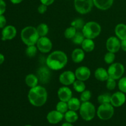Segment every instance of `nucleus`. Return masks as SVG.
<instances>
[{"label": "nucleus", "mask_w": 126, "mask_h": 126, "mask_svg": "<svg viewBox=\"0 0 126 126\" xmlns=\"http://www.w3.org/2000/svg\"><path fill=\"white\" fill-rule=\"evenodd\" d=\"M36 76L39 79V82L41 84H45L48 83L51 77L50 69L47 66H41L37 70Z\"/></svg>", "instance_id": "9d476101"}, {"label": "nucleus", "mask_w": 126, "mask_h": 126, "mask_svg": "<svg viewBox=\"0 0 126 126\" xmlns=\"http://www.w3.org/2000/svg\"><path fill=\"white\" fill-rule=\"evenodd\" d=\"M40 1L41 4H45L46 6H49L50 5L52 4L54 1H55V0H40Z\"/></svg>", "instance_id": "a19ab883"}, {"label": "nucleus", "mask_w": 126, "mask_h": 126, "mask_svg": "<svg viewBox=\"0 0 126 126\" xmlns=\"http://www.w3.org/2000/svg\"><path fill=\"white\" fill-rule=\"evenodd\" d=\"M118 86L120 91L126 94V77H123L119 79Z\"/></svg>", "instance_id": "e433bc0d"}, {"label": "nucleus", "mask_w": 126, "mask_h": 126, "mask_svg": "<svg viewBox=\"0 0 126 126\" xmlns=\"http://www.w3.org/2000/svg\"><path fill=\"white\" fill-rule=\"evenodd\" d=\"M106 47L108 52L116 53L121 49V41L116 36H110L106 42Z\"/></svg>", "instance_id": "f8f14e48"}, {"label": "nucleus", "mask_w": 126, "mask_h": 126, "mask_svg": "<svg viewBox=\"0 0 126 126\" xmlns=\"http://www.w3.org/2000/svg\"><path fill=\"white\" fill-rule=\"evenodd\" d=\"M75 76L77 79L80 81H86L88 79L91 75V71L88 67L86 66H81L75 70Z\"/></svg>", "instance_id": "4468645a"}, {"label": "nucleus", "mask_w": 126, "mask_h": 126, "mask_svg": "<svg viewBox=\"0 0 126 126\" xmlns=\"http://www.w3.org/2000/svg\"><path fill=\"white\" fill-rule=\"evenodd\" d=\"M85 52L82 49L77 48L73 50L71 53V59L75 63L82 62L85 57Z\"/></svg>", "instance_id": "6ab92c4d"}, {"label": "nucleus", "mask_w": 126, "mask_h": 126, "mask_svg": "<svg viewBox=\"0 0 126 126\" xmlns=\"http://www.w3.org/2000/svg\"><path fill=\"white\" fill-rule=\"evenodd\" d=\"M95 107L89 101L82 102L79 108V113L84 120L91 121L95 114Z\"/></svg>", "instance_id": "39448f33"}, {"label": "nucleus", "mask_w": 126, "mask_h": 126, "mask_svg": "<svg viewBox=\"0 0 126 126\" xmlns=\"http://www.w3.org/2000/svg\"><path fill=\"white\" fill-rule=\"evenodd\" d=\"M111 95L108 93H105L100 95L97 98V100L100 104H104V103H111Z\"/></svg>", "instance_id": "c85d7f7f"}, {"label": "nucleus", "mask_w": 126, "mask_h": 126, "mask_svg": "<svg viewBox=\"0 0 126 126\" xmlns=\"http://www.w3.org/2000/svg\"><path fill=\"white\" fill-rule=\"evenodd\" d=\"M102 28L100 24L94 21L87 22L85 23L82 32L86 38L94 39L100 34Z\"/></svg>", "instance_id": "20e7f679"}, {"label": "nucleus", "mask_w": 126, "mask_h": 126, "mask_svg": "<svg viewBox=\"0 0 126 126\" xmlns=\"http://www.w3.org/2000/svg\"><path fill=\"white\" fill-rule=\"evenodd\" d=\"M17 34V30L16 27L12 25H7L3 28L2 30V41L11 40L16 37Z\"/></svg>", "instance_id": "dca6fc26"}, {"label": "nucleus", "mask_w": 126, "mask_h": 126, "mask_svg": "<svg viewBox=\"0 0 126 126\" xmlns=\"http://www.w3.org/2000/svg\"><path fill=\"white\" fill-rule=\"evenodd\" d=\"M56 110L63 114H65L68 110V105L67 102H63V101H60L58 102L56 105Z\"/></svg>", "instance_id": "473e14b6"}, {"label": "nucleus", "mask_w": 126, "mask_h": 126, "mask_svg": "<svg viewBox=\"0 0 126 126\" xmlns=\"http://www.w3.org/2000/svg\"><path fill=\"white\" fill-rule=\"evenodd\" d=\"M85 37L84 36L83 33L82 32H76V33L75 34V36L72 38V41L73 42L74 44H76V45H81L82 43L83 42V41L84 40Z\"/></svg>", "instance_id": "c756f323"}, {"label": "nucleus", "mask_w": 126, "mask_h": 126, "mask_svg": "<svg viewBox=\"0 0 126 126\" xmlns=\"http://www.w3.org/2000/svg\"><path fill=\"white\" fill-rule=\"evenodd\" d=\"M57 95L60 101L68 102L73 97L72 91L68 87L64 86L58 90Z\"/></svg>", "instance_id": "2eb2a0df"}, {"label": "nucleus", "mask_w": 126, "mask_h": 126, "mask_svg": "<svg viewBox=\"0 0 126 126\" xmlns=\"http://www.w3.org/2000/svg\"><path fill=\"white\" fill-rule=\"evenodd\" d=\"M25 81L26 84L30 88H32V87L38 86V82H39V79H38V77L36 75H34V74H28V75H27Z\"/></svg>", "instance_id": "4be33fe9"}, {"label": "nucleus", "mask_w": 126, "mask_h": 126, "mask_svg": "<svg viewBox=\"0 0 126 126\" xmlns=\"http://www.w3.org/2000/svg\"><path fill=\"white\" fill-rule=\"evenodd\" d=\"M76 11L81 14H86L91 12L94 5L93 0H74Z\"/></svg>", "instance_id": "0eeeda50"}, {"label": "nucleus", "mask_w": 126, "mask_h": 126, "mask_svg": "<svg viewBox=\"0 0 126 126\" xmlns=\"http://www.w3.org/2000/svg\"><path fill=\"white\" fill-rule=\"evenodd\" d=\"M6 4L3 0H0V15H2L6 11Z\"/></svg>", "instance_id": "58836bf2"}, {"label": "nucleus", "mask_w": 126, "mask_h": 126, "mask_svg": "<svg viewBox=\"0 0 126 126\" xmlns=\"http://www.w3.org/2000/svg\"><path fill=\"white\" fill-rule=\"evenodd\" d=\"M115 57V53L108 52L104 56V61L107 64L111 65L113 63H114Z\"/></svg>", "instance_id": "72a5a7b5"}, {"label": "nucleus", "mask_w": 126, "mask_h": 126, "mask_svg": "<svg viewBox=\"0 0 126 126\" xmlns=\"http://www.w3.org/2000/svg\"><path fill=\"white\" fill-rule=\"evenodd\" d=\"M28 98L30 103L34 107H42L47 102V92L43 86L38 85L30 88L28 94Z\"/></svg>", "instance_id": "f03ea898"}, {"label": "nucleus", "mask_w": 126, "mask_h": 126, "mask_svg": "<svg viewBox=\"0 0 126 126\" xmlns=\"http://www.w3.org/2000/svg\"><path fill=\"white\" fill-rule=\"evenodd\" d=\"M67 62V55L62 50H55L51 52L46 60L47 66L54 71H58L63 68Z\"/></svg>", "instance_id": "f257e3e1"}, {"label": "nucleus", "mask_w": 126, "mask_h": 126, "mask_svg": "<svg viewBox=\"0 0 126 126\" xmlns=\"http://www.w3.org/2000/svg\"><path fill=\"white\" fill-rule=\"evenodd\" d=\"M77 30L74 28L72 26H70V27H68L64 32V36L65 38L68 39H72V38L75 36V34L77 32Z\"/></svg>", "instance_id": "2f4dec72"}, {"label": "nucleus", "mask_w": 126, "mask_h": 126, "mask_svg": "<svg viewBox=\"0 0 126 126\" xmlns=\"http://www.w3.org/2000/svg\"><path fill=\"white\" fill-rule=\"evenodd\" d=\"M21 39L27 46L36 45L39 36L36 28L32 26H27L22 29L20 34Z\"/></svg>", "instance_id": "7ed1b4c3"}, {"label": "nucleus", "mask_w": 126, "mask_h": 126, "mask_svg": "<svg viewBox=\"0 0 126 126\" xmlns=\"http://www.w3.org/2000/svg\"><path fill=\"white\" fill-rule=\"evenodd\" d=\"M47 10V6L43 4H41L38 7V12L41 14H43L45 13Z\"/></svg>", "instance_id": "4c0bfd02"}, {"label": "nucleus", "mask_w": 126, "mask_h": 126, "mask_svg": "<svg viewBox=\"0 0 126 126\" xmlns=\"http://www.w3.org/2000/svg\"><path fill=\"white\" fill-rule=\"evenodd\" d=\"M94 5L97 9L102 11H106L113 5L114 0H93Z\"/></svg>", "instance_id": "a211bd4d"}, {"label": "nucleus", "mask_w": 126, "mask_h": 126, "mask_svg": "<svg viewBox=\"0 0 126 126\" xmlns=\"http://www.w3.org/2000/svg\"><path fill=\"white\" fill-rule=\"evenodd\" d=\"M114 107L111 103L100 104L97 110V114L98 118L102 120L111 119L114 114Z\"/></svg>", "instance_id": "423d86ee"}, {"label": "nucleus", "mask_w": 126, "mask_h": 126, "mask_svg": "<svg viewBox=\"0 0 126 126\" xmlns=\"http://www.w3.org/2000/svg\"><path fill=\"white\" fill-rule=\"evenodd\" d=\"M36 30L39 37L46 36L49 32V27L46 23H42L36 27Z\"/></svg>", "instance_id": "a878e982"}, {"label": "nucleus", "mask_w": 126, "mask_h": 126, "mask_svg": "<svg viewBox=\"0 0 126 126\" xmlns=\"http://www.w3.org/2000/svg\"><path fill=\"white\" fill-rule=\"evenodd\" d=\"M4 61V56L0 53V65L3 63Z\"/></svg>", "instance_id": "c03bdc74"}, {"label": "nucleus", "mask_w": 126, "mask_h": 126, "mask_svg": "<svg viewBox=\"0 0 126 126\" xmlns=\"http://www.w3.org/2000/svg\"><path fill=\"white\" fill-rule=\"evenodd\" d=\"M116 36L121 41L126 39V25L124 23H119L114 29Z\"/></svg>", "instance_id": "412c9836"}, {"label": "nucleus", "mask_w": 126, "mask_h": 126, "mask_svg": "<svg viewBox=\"0 0 126 126\" xmlns=\"http://www.w3.org/2000/svg\"><path fill=\"white\" fill-rule=\"evenodd\" d=\"M92 97V93L89 90H85L82 92L81 93V96H80V100L82 102H88L90 100Z\"/></svg>", "instance_id": "f704fd0d"}, {"label": "nucleus", "mask_w": 126, "mask_h": 126, "mask_svg": "<svg viewBox=\"0 0 126 126\" xmlns=\"http://www.w3.org/2000/svg\"><path fill=\"white\" fill-rule=\"evenodd\" d=\"M94 76L96 79L98 81L104 82L106 81L109 78V75H108V70L103 68L100 67L96 69L94 72Z\"/></svg>", "instance_id": "aec40b11"}, {"label": "nucleus", "mask_w": 126, "mask_h": 126, "mask_svg": "<svg viewBox=\"0 0 126 126\" xmlns=\"http://www.w3.org/2000/svg\"><path fill=\"white\" fill-rule=\"evenodd\" d=\"M84 21L81 18H77L73 20L71 23V26L76 28L77 30H82L85 25Z\"/></svg>", "instance_id": "7c9ffc66"}, {"label": "nucleus", "mask_w": 126, "mask_h": 126, "mask_svg": "<svg viewBox=\"0 0 126 126\" xmlns=\"http://www.w3.org/2000/svg\"><path fill=\"white\" fill-rule=\"evenodd\" d=\"M36 45L38 50L42 53L49 52L52 48V41L47 36L39 37Z\"/></svg>", "instance_id": "1a4fd4ad"}, {"label": "nucleus", "mask_w": 126, "mask_h": 126, "mask_svg": "<svg viewBox=\"0 0 126 126\" xmlns=\"http://www.w3.org/2000/svg\"><path fill=\"white\" fill-rule=\"evenodd\" d=\"M84 82V81H80L78 79L76 80L73 84L74 90L78 93H81L84 91L86 90V84Z\"/></svg>", "instance_id": "bb28decb"}, {"label": "nucleus", "mask_w": 126, "mask_h": 126, "mask_svg": "<svg viewBox=\"0 0 126 126\" xmlns=\"http://www.w3.org/2000/svg\"><path fill=\"white\" fill-rule=\"evenodd\" d=\"M62 126H73L72 125V124H71L70 123H64V124H63Z\"/></svg>", "instance_id": "a18cd8bd"}, {"label": "nucleus", "mask_w": 126, "mask_h": 126, "mask_svg": "<svg viewBox=\"0 0 126 126\" xmlns=\"http://www.w3.org/2000/svg\"><path fill=\"white\" fill-rule=\"evenodd\" d=\"M81 46L84 51L86 52H91L93 51L95 48V43L93 39L88 38H85Z\"/></svg>", "instance_id": "5701e85b"}, {"label": "nucleus", "mask_w": 126, "mask_h": 126, "mask_svg": "<svg viewBox=\"0 0 126 126\" xmlns=\"http://www.w3.org/2000/svg\"><path fill=\"white\" fill-rule=\"evenodd\" d=\"M106 87L110 91L114 90L116 87V80L111 78L109 77L108 79L106 81Z\"/></svg>", "instance_id": "c9c22d12"}, {"label": "nucleus", "mask_w": 126, "mask_h": 126, "mask_svg": "<svg viewBox=\"0 0 126 126\" xmlns=\"http://www.w3.org/2000/svg\"><path fill=\"white\" fill-rule=\"evenodd\" d=\"M6 18L3 15H0V28H4L6 25Z\"/></svg>", "instance_id": "ea45409f"}, {"label": "nucleus", "mask_w": 126, "mask_h": 126, "mask_svg": "<svg viewBox=\"0 0 126 126\" xmlns=\"http://www.w3.org/2000/svg\"><path fill=\"white\" fill-rule=\"evenodd\" d=\"M63 113L58 111L57 110H53L49 112L47 115V119L49 123L52 124H57L60 123L63 118Z\"/></svg>", "instance_id": "f3484780"}, {"label": "nucleus", "mask_w": 126, "mask_h": 126, "mask_svg": "<svg viewBox=\"0 0 126 126\" xmlns=\"http://www.w3.org/2000/svg\"><path fill=\"white\" fill-rule=\"evenodd\" d=\"M125 68L124 65L119 62L113 63L110 65L108 69V73L109 77L117 80L121 78L124 75Z\"/></svg>", "instance_id": "6e6552de"}, {"label": "nucleus", "mask_w": 126, "mask_h": 126, "mask_svg": "<svg viewBox=\"0 0 126 126\" xmlns=\"http://www.w3.org/2000/svg\"><path fill=\"white\" fill-rule=\"evenodd\" d=\"M126 100L125 94L121 91H118L111 95V104L114 107H120L125 103Z\"/></svg>", "instance_id": "ddd939ff"}, {"label": "nucleus", "mask_w": 126, "mask_h": 126, "mask_svg": "<svg viewBox=\"0 0 126 126\" xmlns=\"http://www.w3.org/2000/svg\"><path fill=\"white\" fill-rule=\"evenodd\" d=\"M30 126V125H27V126Z\"/></svg>", "instance_id": "49530a36"}, {"label": "nucleus", "mask_w": 126, "mask_h": 126, "mask_svg": "<svg viewBox=\"0 0 126 126\" xmlns=\"http://www.w3.org/2000/svg\"><path fill=\"white\" fill-rule=\"evenodd\" d=\"M67 103L68 105V109L70 110L75 111L79 110L81 105V100L76 97H72Z\"/></svg>", "instance_id": "b1692460"}, {"label": "nucleus", "mask_w": 126, "mask_h": 126, "mask_svg": "<svg viewBox=\"0 0 126 126\" xmlns=\"http://www.w3.org/2000/svg\"><path fill=\"white\" fill-rule=\"evenodd\" d=\"M64 117L66 121L69 123H75L78 119V115L77 113L75 111L73 110H68L65 113Z\"/></svg>", "instance_id": "393cba45"}, {"label": "nucleus", "mask_w": 126, "mask_h": 126, "mask_svg": "<svg viewBox=\"0 0 126 126\" xmlns=\"http://www.w3.org/2000/svg\"><path fill=\"white\" fill-rule=\"evenodd\" d=\"M121 49L123 51L126 52V39L121 41Z\"/></svg>", "instance_id": "79ce46f5"}, {"label": "nucleus", "mask_w": 126, "mask_h": 126, "mask_svg": "<svg viewBox=\"0 0 126 126\" xmlns=\"http://www.w3.org/2000/svg\"><path fill=\"white\" fill-rule=\"evenodd\" d=\"M76 76L75 73L72 71L68 70L65 71L60 74L59 76V81L62 84L63 86H68L70 85L73 84L75 81H76Z\"/></svg>", "instance_id": "9b49d317"}, {"label": "nucleus", "mask_w": 126, "mask_h": 126, "mask_svg": "<svg viewBox=\"0 0 126 126\" xmlns=\"http://www.w3.org/2000/svg\"><path fill=\"white\" fill-rule=\"evenodd\" d=\"M10 1L14 4H20V2H22L23 0H10Z\"/></svg>", "instance_id": "37998d69"}, {"label": "nucleus", "mask_w": 126, "mask_h": 126, "mask_svg": "<svg viewBox=\"0 0 126 126\" xmlns=\"http://www.w3.org/2000/svg\"><path fill=\"white\" fill-rule=\"evenodd\" d=\"M38 50V49L36 46H27V47L25 50V54L28 58H33L37 54Z\"/></svg>", "instance_id": "cd10ccee"}]
</instances>
